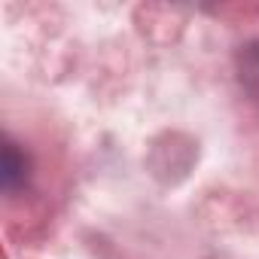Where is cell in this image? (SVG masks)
I'll return each instance as SVG.
<instances>
[{"label": "cell", "mask_w": 259, "mask_h": 259, "mask_svg": "<svg viewBox=\"0 0 259 259\" xmlns=\"http://www.w3.org/2000/svg\"><path fill=\"white\" fill-rule=\"evenodd\" d=\"M22 171H25V162H19L16 147L7 144V150H4V183H7V189L16 186V180L22 177Z\"/></svg>", "instance_id": "6da1fadb"}]
</instances>
